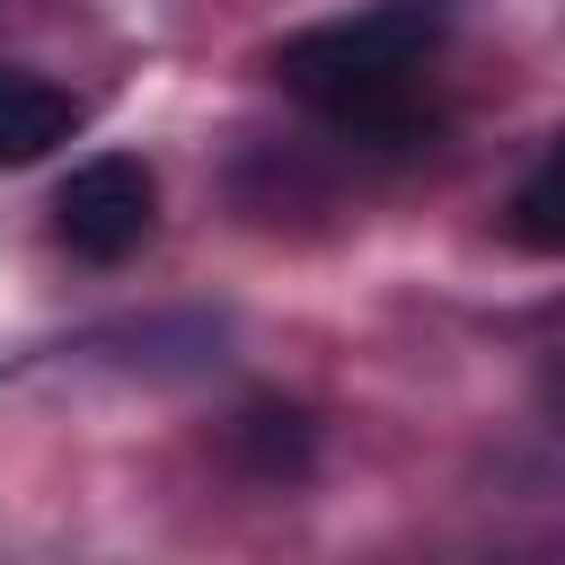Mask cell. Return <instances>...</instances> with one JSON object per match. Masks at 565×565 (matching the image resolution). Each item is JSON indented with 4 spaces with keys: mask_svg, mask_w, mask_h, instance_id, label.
I'll use <instances>...</instances> for the list:
<instances>
[{
    "mask_svg": "<svg viewBox=\"0 0 565 565\" xmlns=\"http://www.w3.org/2000/svg\"><path fill=\"white\" fill-rule=\"evenodd\" d=\"M441 0H371L362 18H327V26H300L282 53H274V79L318 115L335 124L344 141H371V150H415L433 132V44H441Z\"/></svg>",
    "mask_w": 565,
    "mask_h": 565,
    "instance_id": "6da1fadb",
    "label": "cell"
},
{
    "mask_svg": "<svg viewBox=\"0 0 565 565\" xmlns=\"http://www.w3.org/2000/svg\"><path fill=\"white\" fill-rule=\"evenodd\" d=\"M150 221H159V177H150L132 150L79 159V168L62 177V194H53V238H62L71 256H88V265H124V256L150 238Z\"/></svg>",
    "mask_w": 565,
    "mask_h": 565,
    "instance_id": "7a4b0ae2",
    "label": "cell"
},
{
    "mask_svg": "<svg viewBox=\"0 0 565 565\" xmlns=\"http://www.w3.org/2000/svg\"><path fill=\"white\" fill-rule=\"evenodd\" d=\"M71 132H79V97L53 88L44 71L0 62V168H26V159H44V150H62Z\"/></svg>",
    "mask_w": 565,
    "mask_h": 565,
    "instance_id": "3957f363",
    "label": "cell"
},
{
    "mask_svg": "<svg viewBox=\"0 0 565 565\" xmlns=\"http://www.w3.org/2000/svg\"><path fill=\"white\" fill-rule=\"evenodd\" d=\"M503 221H512V238H521L530 256H565V132L530 159V177L512 185Z\"/></svg>",
    "mask_w": 565,
    "mask_h": 565,
    "instance_id": "277c9868",
    "label": "cell"
},
{
    "mask_svg": "<svg viewBox=\"0 0 565 565\" xmlns=\"http://www.w3.org/2000/svg\"><path fill=\"white\" fill-rule=\"evenodd\" d=\"M230 450L247 459V477H300L309 468V415L300 406H247L238 424H230Z\"/></svg>",
    "mask_w": 565,
    "mask_h": 565,
    "instance_id": "5b68a950",
    "label": "cell"
},
{
    "mask_svg": "<svg viewBox=\"0 0 565 565\" xmlns=\"http://www.w3.org/2000/svg\"><path fill=\"white\" fill-rule=\"evenodd\" d=\"M547 406H556V424H565V353H556V371H547Z\"/></svg>",
    "mask_w": 565,
    "mask_h": 565,
    "instance_id": "8992f818",
    "label": "cell"
}]
</instances>
